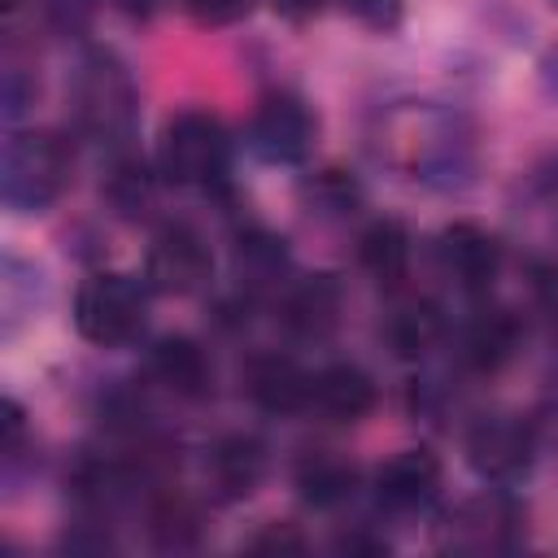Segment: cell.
Returning a JSON list of instances; mask_svg holds the SVG:
<instances>
[{
	"instance_id": "obj_1",
	"label": "cell",
	"mask_w": 558,
	"mask_h": 558,
	"mask_svg": "<svg viewBox=\"0 0 558 558\" xmlns=\"http://www.w3.org/2000/svg\"><path fill=\"white\" fill-rule=\"evenodd\" d=\"M74 157L61 135L52 131H22L4 144V166H0V192L13 209H48L65 187H70Z\"/></svg>"
},
{
	"instance_id": "obj_2",
	"label": "cell",
	"mask_w": 558,
	"mask_h": 558,
	"mask_svg": "<svg viewBox=\"0 0 558 558\" xmlns=\"http://www.w3.org/2000/svg\"><path fill=\"white\" fill-rule=\"evenodd\" d=\"M227 126L209 109H183L161 131V174L179 187H209L227 174Z\"/></svg>"
},
{
	"instance_id": "obj_7",
	"label": "cell",
	"mask_w": 558,
	"mask_h": 558,
	"mask_svg": "<svg viewBox=\"0 0 558 558\" xmlns=\"http://www.w3.org/2000/svg\"><path fill=\"white\" fill-rule=\"evenodd\" d=\"M209 270H214V257H209V244L201 231L174 222V227H161L148 244V257H144V279L153 292H166V296H187L196 288L209 283Z\"/></svg>"
},
{
	"instance_id": "obj_12",
	"label": "cell",
	"mask_w": 558,
	"mask_h": 558,
	"mask_svg": "<svg viewBox=\"0 0 558 558\" xmlns=\"http://www.w3.org/2000/svg\"><path fill=\"white\" fill-rule=\"evenodd\" d=\"M310 405L331 423H357L375 410V379L353 362H336L314 375Z\"/></svg>"
},
{
	"instance_id": "obj_9",
	"label": "cell",
	"mask_w": 558,
	"mask_h": 558,
	"mask_svg": "<svg viewBox=\"0 0 558 558\" xmlns=\"http://www.w3.org/2000/svg\"><path fill=\"white\" fill-rule=\"evenodd\" d=\"M436 257H440L445 275H453L471 292L488 288L497 279V270H501V244H497V235L484 231V227H475V222L445 227L440 240H436Z\"/></svg>"
},
{
	"instance_id": "obj_15",
	"label": "cell",
	"mask_w": 558,
	"mask_h": 558,
	"mask_svg": "<svg viewBox=\"0 0 558 558\" xmlns=\"http://www.w3.org/2000/svg\"><path fill=\"white\" fill-rule=\"evenodd\" d=\"M523 344V323L510 310H480L462 331V357L475 371H501Z\"/></svg>"
},
{
	"instance_id": "obj_31",
	"label": "cell",
	"mask_w": 558,
	"mask_h": 558,
	"mask_svg": "<svg viewBox=\"0 0 558 558\" xmlns=\"http://www.w3.org/2000/svg\"><path fill=\"white\" fill-rule=\"evenodd\" d=\"M554 4H558V0H554Z\"/></svg>"
},
{
	"instance_id": "obj_13",
	"label": "cell",
	"mask_w": 558,
	"mask_h": 558,
	"mask_svg": "<svg viewBox=\"0 0 558 558\" xmlns=\"http://www.w3.org/2000/svg\"><path fill=\"white\" fill-rule=\"evenodd\" d=\"M340 305H344V292L331 275H310L301 279L288 296H283V327L301 340H323L336 323H340Z\"/></svg>"
},
{
	"instance_id": "obj_18",
	"label": "cell",
	"mask_w": 558,
	"mask_h": 558,
	"mask_svg": "<svg viewBox=\"0 0 558 558\" xmlns=\"http://www.w3.org/2000/svg\"><path fill=\"white\" fill-rule=\"evenodd\" d=\"M445 336V314L436 301L427 296H414V301H401L392 305V314L384 318V340L397 357H423L436 340Z\"/></svg>"
},
{
	"instance_id": "obj_22",
	"label": "cell",
	"mask_w": 558,
	"mask_h": 558,
	"mask_svg": "<svg viewBox=\"0 0 558 558\" xmlns=\"http://www.w3.org/2000/svg\"><path fill=\"white\" fill-rule=\"evenodd\" d=\"M196 510L187 506V501H161L157 510H153V541L161 545V549H187V545H196Z\"/></svg>"
},
{
	"instance_id": "obj_14",
	"label": "cell",
	"mask_w": 558,
	"mask_h": 558,
	"mask_svg": "<svg viewBox=\"0 0 558 558\" xmlns=\"http://www.w3.org/2000/svg\"><path fill=\"white\" fill-rule=\"evenodd\" d=\"M148 366H153L157 384H166L174 397H205L214 384V366L192 336H161L153 344Z\"/></svg>"
},
{
	"instance_id": "obj_5",
	"label": "cell",
	"mask_w": 558,
	"mask_h": 558,
	"mask_svg": "<svg viewBox=\"0 0 558 558\" xmlns=\"http://www.w3.org/2000/svg\"><path fill=\"white\" fill-rule=\"evenodd\" d=\"M314 135H318V118L310 113V105L301 96H288V92L262 96L253 109V122H248L253 153L275 166L305 161L314 153Z\"/></svg>"
},
{
	"instance_id": "obj_21",
	"label": "cell",
	"mask_w": 558,
	"mask_h": 558,
	"mask_svg": "<svg viewBox=\"0 0 558 558\" xmlns=\"http://www.w3.org/2000/svg\"><path fill=\"white\" fill-rule=\"evenodd\" d=\"M105 196H109V201H113V209H122V214H135L140 205H148V196H153L148 166H144L140 157H122V161L109 170Z\"/></svg>"
},
{
	"instance_id": "obj_26",
	"label": "cell",
	"mask_w": 558,
	"mask_h": 558,
	"mask_svg": "<svg viewBox=\"0 0 558 558\" xmlns=\"http://www.w3.org/2000/svg\"><path fill=\"white\" fill-rule=\"evenodd\" d=\"M357 22L375 26V31H392L401 22V0H340Z\"/></svg>"
},
{
	"instance_id": "obj_19",
	"label": "cell",
	"mask_w": 558,
	"mask_h": 558,
	"mask_svg": "<svg viewBox=\"0 0 558 558\" xmlns=\"http://www.w3.org/2000/svg\"><path fill=\"white\" fill-rule=\"evenodd\" d=\"M357 262L371 279L379 283H397L405 275V262H410V235L397 218H379L371 222L362 235H357Z\"/></svg>"
},
{
	"instance_id": "obj_16",
	"label": "cell",
	"mask_w": 558,
	"mask_h": 558,
	"mask_svg": "<svg viewBox=\"0 0 558 558\" xmlns=\"http://www.w3.org/2000/svg\"><path fill=\"white\" fill-rule=\"evenodd\" d=\"M266 475V449L257 436H222L214 449H209V484L222 493V497H248Z\"/></svg>"
},
{
	"instance_id": "obj_28",
	"label": "cell",
	"mask_w": 558,
	"mask_h": 558,
	"mask_svg": "<svg viewBox=\"0 0 558 558\" xmlns=\"http://www.w3.org/2000/svg\"><path fill=\"white\" fill-rule=\"evenodd\" d=\"M283 17H292V22H305V17H314L318 9H323V0H270Z\"/></svg>"
},
{
	"instance_id": "obj_11",
	"label": "cell",
	"mask_w": 558,
	"mask_h": 558,
	"mask_svg": "<svg viewBox=\"0 0 558 558\" xmlns=\"http://www.w3.org/2000/svg\"><path fill=\"white\" fill-rule=\"evenodd\" d=\"M519 536V510L506 497H475L449 519V545L462 554L510 549Z\"/></svg>"
},
{
	"instance_id": "obj_10",
	"label": "cell",
	"mask_w": 558,
	"mask_h": 558,
	"mask_svg": "<svg viewBox=\"0 0 558 558\" xmlns=\"http://www.w3.org/2000/svg\"><path fill=\"white\" fill-rule=\"evenodd\" d=\"M440 488V458L432 449H401L375 471V497L388 510H418Z\"/></svg>"
},
{
	"instance_id": "obj_3",
	"label": "cell",
	"mask_w": 558,
	"mask_h": 558,
	"mask_svg": "<svg viewBox=\"0 0 558 558\" xmlns=\"http://www.w3.org/2000/svg\"><path fill=\"white\" fill-rule=\"evenodd\" d=\"M74 113L100 140L126 135V126L135 118V83H131L126 65L113 52H92L78 65V74H74Z\"/></svg>"
},
{
	"instance_id": "obj_23",
	"label": "cell",
	"mask_w": 558,
	"mask_h": 558,
	"mask_svg": "<svg viewBox=\"0 0 558 558\" xmlns=\"http://www.w3.org/2000/svg\"><path fill=\"white\" fill-rule=\"evenodd\" d=\"M305 192L314 196V205H318L323 214H344V209L357 205V187H353V179L340 174V170L314 174V183H305Z\"/></svg>"
},
{
	"instance_id": "obj_20",
	"label": "cell",
	"mask_w": 558,
	"mask_h": 558,
	"mask_svg": "<svg viewBox=\"0 0 558 558\" xmlns=\"http://www.w3.org/2000/svg\"><path fill=\"white\" fill-rule=\"evenodd\" d=\"M288 275V248L270 231H248L235 244V279L244 288H270Z\"/></svg>"
},
{
	"instance_id": "obj_29",
	"label": "cell",
	"mask_w": 558,
	"mask_h": 558,
	"mask_svg": "<svg viewBox=\"0 0 558 558\" xmlns=\"http://www.w3.org/2000/svg\"><path fill=\"white\" fill-rule=\"evenodd\" d=\"M340 549H349V554H353V549L379 554V549H388V545H384V541H366V536H344V541H340Z\"/></svg>"
},
{
	"instance_id": "obj_17",
	"label": "cell",
	"mask_w": 558,
	"mask_h": 558,
	"mask_svg": "<svg viewBox=\"0 0 558 558\" xmlns=\"http://www.w3.org/2000/svg\"><path fill=\"white\" fill-rule=\"evenodd\" d=\"M296 488L310 506L336 510L357 493V466L336 449H314L296 462Z\"/></svg>"
},
{
	"instance_id": "obj_27",
	"label": "cell",
	"mask_w": 558,
	"mask_h": 558,
	"mask_svg": "<svg viewBox=\"0 0 558 558\" xmlns=\"http://www.w3.org/2000/svg\"><path fill=\"white\" fill-rule=\"evenodd\" d=\"M4 453H17V445H22V432H26V423H22V410H17V401H4Z\"/></svg>"
},
{
	"instance_id": "obj_8",
	"label": "cell",
	"mask_w": 558,
	"mask_h": 558,
	"mask_svg": "<svg viewBox=\"0 0 558 558\" xmlns=\"http://www.w3.org/2000/svg\"><path fill=\"white\" fill-rule=\"evenodd\" d=\"M244 397L266 410V414H292L301 405H310V384L314 375H305L288 353H253L240 371Z\"/></svg>"
},
{
	"instance_id": "obj_4",
	"label": "cell",
	"mask_w": 558,
	"mask_h": 558,
	"mask_svg": "<svg viewBox=\"0 0 558 558\" xmlns=\"http://www.w3.org/2000/svg\"><path fill=\"white\" fill-rule=\"evenodd\" d=\"M74 327L83 340L113 349L140 336L144 327V292L126 275H92L74 296Z\"/></svg>"
},
{
	"instance_id": "obj_6",
	"label": "cell",
	"mask_w": 558,
	"mask_h": 558,
	"mask_svg": "<svg viewBox=\"0 0 558 558\" xmlns=\"http://www.w3.org/2000/svg\"><path fill=\"white\" fill-rule=\"evenodd\" d=\"M536 436L519 414H484L466 432V462L488 484H514L532 471Z\"/></svg>"
},
{
	"instance_id": "obj_24",
	"label": "cell",
	"mask_w": 558,
	"mask_h": 558,
	"mask_svg": "<svg viewBox=\"0 0 558 558\" xmlns=\"http://www.w3.org/2000/svg\"><path fill=\"white\" fill-rule=\"evenodd\" d=\"M244 549H253V554H301L305 549V536L292 523H262L244 541Z\"/></svg>"
},
{
	"instance_id": "obj_25",
	"label": "cell",
	"mask_w": 558,
	"mask_h": 558,
	"mask_svg": "<svg viewBox=\"0 0 558 558\" xmlns=\"http://www.w3.org/2000/svg\"><path fill=\"white\" fill-rule=\"evenodd\" d=\"M183 9L196 26H231V22L248 17L253 0H183Z\"/></svg>"
},
{
	"instance_id": "obj_30",
	"label": "cell",
	"mask_w": 558,
	"mask_h": 558,
	"mask_svg": "<svg viewBox=\"0 0 558 558\" xmlns=\"http://www.w3.org/2000/svg\"><path fill=\"white\" fill-rule=\"evenodd\" d=\"M13 4H17V0H4V9H13Z\"/></svg>"
}]
</instances>
